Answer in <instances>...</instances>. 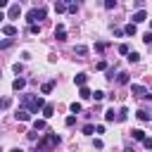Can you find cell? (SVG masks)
Listing matches in <instances>:
<instances>
[{"mask_svg": "<svg viewBox=\"0 0 152 152\" xmlns=\"http://www.w3.org/2000/svg\"><path fill=\"white\" fill-rule=\"evenodd\" d=\"M104 48H107V43H95V50H97V52H102Z\"/></svg>", "mask_w": 152, "mask_h": 152, "instance_id": "d590c367", "label": "cell"}, {"mask_svg": "<svg viewBox=\"0 0 152 152\" xmlns=\"http://www.w3.org/2000/svg\"><path fill=\"white\" fill-rule=\"evenodd\" d=\"M90 97H95V102H100V100H102V97H104V93H102V90H95V93H93V95H90Z\"/></svg>", "mask_w": 152, "mask_h": 152, "instance_id": "484cf974", "label": "cell"}, {"mask_svg": "<svg viewBox=\"0 0 152 152\" xmlns=\"http://www.w3.org/2000/svg\"><path fill=\"white\" fill-rule=\"evenodd\" d=\"M86 52H88V48H86V45H76V48H74V55H81V57H83Z\"/></svg>", "mask_w": 152, "mask_h": 152, "instance_id": "d6986e66", "label": "cell"}, {"mask_svg": "<svg viewBox=\"0 0 152 152\" xmlns=\"http://www.w3.org/2000/svg\"><path fill=\"white\" fill-rule=\"evenodd\" d=\"M66 2H71V0H66Z\"/></svg>", "mask_w": 152, "mask_h": 152, "instance_id": "7bdbcfd3", "label": "cell"}, {"mask_svg": "<svg viewBox=\"0 0 152 152\" xmlns=\"http://www.w3.org/2000/svg\"><path fill=\"white\" fill-rule=\"evenodd\" d=\"M128 62H133V64H135V62H140V55H138L135 50H133V52H128Z\"/></svg>", "mask_w": 152, "mask_h": 152, "instance_id": "7402d4cb", "label": "cell"}, {"mask_svg": "<svg viewBox=\"0 0 152 152\" xmlns=\"http://www.w3.org/2000/svg\"><path fill=\"white\" fill-rule=\"evenodd\" d=\"M14 116H17V121H24V124H26V121H31V112H26L24 107H21V109H17V114H14Z\"/></svg>", "mask_w": 152, "mask_h": 152, "instance_id": "5b68a950", "label": "cell"}, {"mask_svg": "<svg viewBox=\"0 0 152 152\" xmlns=\"http://www.w3.org/2000/svg\"><path fill=\"white\" fill-rule=\"evenodd\" d=\"M52 86H55V81H48V83H43V88H40V90H43V95H48V93L52 90Z\"/></svg>", "mask_w": 152, "mask_h": 152, "instance_id": "44dd1931", "label": "cell"}, {"mask_svg": "<svg viewBox=\"0 0 152 152\" xmlns=\"http://www.w3.org/2000/svg\"><path fill=\"white\" fill-rule=\"evenodd\" d=\"M131 135H133V140H142V138H145V131H142V128H133Z\"/></svg>", "mask_w": 152, "mask_h": 152, "instance_id": "4fadbf2b", "label": "cell"}, {"mask_svg": "<svg viewBox=\"0 0 152 152\" xmlns=\"http://www.w3.org/2000/svg\"><path fill=\"white\" fill-rule=\"evenodd\" d=\"M119 52H121V55H128L131 50H128V45H126V43H121V45H119Z\"/></svg>", "mask_w": 152, "mask_h": 152, "instance_id": "1f68e13d", "label": "cell"}, {"mask_svg": "<svg viewBox=\"0 0 152 152\" xmlns=\"http://www.w3.org/2000/svg\"><path fill=\"white\" fill-rule=\"evenodd\" d=\"M38 19H45V10H43V7H40V10H38V7H36V10H28L26 21H28V24H36Z\"/></svg>", "mask_w": 152, "mask_h": 152, "instance_id": "7a4b0ae2", "label": "cell"}, {"mask_svg": "<svg viewBox=\"0 0 152 152\" xmlns=\"http://www.w3.org/2000/svg\"><path fill=\"white\" fill-rule=\"evenodd\" d=\"M45 128H48V121L45 119H36L33 121V131H45Z\"/></svg>", "mask_w": 152, "mask_h": 152, "instance_id": "8fae6325", "label": "cell"}, {"mask_svg": "<svg viewBox=\"0 0 152 152\" xmlns=\"http://www.w3.org/2000/svg\"><path fill=\"white\" fill-rule=\"evenodd\" d=\"M64 10H66V5H64V2H59V0H57V2H55V12H64Z\"/></svg>", "mask_w": 152, "mask_h": 152, "instance_id": "d4e9b609", "label": "cell"}, {"mask_svg": "<svg viewBox=\"0 0 152 152\" xmlns=\"http://www.w3.org/2000/svg\"><path fill=\"white\" fill-rule=\"evenodd\" d=\"M142 43H145V45H152V31H147V33L142 36Z\"/></svg>", "mask_w": 152, "mask_h": 152, "instance_id": "cb8c5ba5", "label": "cell"}, {"mask_svg": "<svg viewBox=\"0 0 152 152\" xmlns=\"http://www.w3.org/2000/svg\"><path fill=\"white\" fill-rule=\"evenodd\" d=\"M147 19V12L145 10H138L135 14H133V24H140V21H145Z\"/></svg>", "mask_w": 152, "mask_h": 152, "instance_id": "ba28073f", "label": "cell"}, {"mask_svg": "<svg viewBox=\"0 0 152 152\" xmlns=\"http://www.w3.org/2000/svg\"><path fill=\"white\" fill-rule=\"evenodd\" d=\"M93 147H95V150H102V147H104V142H102L100 138H95V140H93Z\"/></svg>", "mask_w": 152, "mask_h": 152, "instance_id": "f546056e", "label": "cell"}, {"mask_svg": "<svg viewBox=\"0 0 152 152\" xmlns=\"http://www.w3.org/2000/svg\"><path fill=\"white\" fill-rule=\"evenodd\" d=\"M19 14H21V7H19V2H17V5H12V7L7 10V17H10V19H17Z\"/></svg>", "mask_w": 152, "mask_h": 152, "instance_id": "52a82bcc", "label": "cell"}, {"mask_svg": "<svg viewBox=\"0 0 152 152\" xmlns=\"http://www.w3.org/2000/svg\"><path fill=\"white\" fill-rule=\"evenodd\" d=\"M0 152H2V150H0Z\"/></svg>", "mask_w": 152, "mask_h": 152, "instance_id": "ee69618b", "label": "cell"}, {"mask_svg": "<svg viewBox=\"0 0 152 152\" xmlns=\"http://www.w3.org/2000/svg\"><path fill=\"white\" fill-rule=\"evenodd\" d=\"M2 33H5V36H17V26L5 24V26H2Z\"/></svg>", "mask_w": 152, "mask_h": 152, "instance_id": "7c38bea8", "label": "cell"}, {"mask_svg": "<svg viewBox=\"0 0 152 152\" xmlns=\"http://www.w3.org/2000/svg\"><path fill=\"white\" fill-rule=\"evenodd\" d=\"M135 116H138L140 121H150V119H152V114H150L147 109H138V112H135Z\"/></svg>", "mask_w": 152, "mask_h": 152, "instance_id": "30bf717a", "label": "cell"}, {"mask_svg": "<svg viewBox=\"0 0 152 152\" xmlns=\"http://www.w3.org/2000/svg\"><path fill=\"white\" fill-rule=\"evenodd\" d=\"M31 33H40V26L38 24H31Z\"/></svg>", "mask_w": 152, "mask_h": 152, "instance_id": "8d00e7d4", "label": "cell"}, {"mask_svg": "<svg viewBox=\"0 0 152 152\" xmlns=\"http://www.w3.org/2000/svg\"><path fill=\"white\" fill-rule=\"evenodd\" d=\"M86 81H88V74H83V71L74 76V83H76V86H86Z\"/></svg>", "mask_w": 152, "mask_h": 152, "instance_id": "9c48e42d", "label": "cell"}, {"mask_svg": "<svg viewBox=\"0 0 152 152\" xmlns=\"http://www.w3.org/2000/svg\"><path fill=\"white\" fill-rule=\"evenodd\" d=\"M69 109H71L74 114H78V112H81L83 107H81V102H71V104H69Z\"/></svg>", "mask_w": 152, "mask_h": 152, "instance_id": "603a6c76", "label": "cell"}, {"mask_svg": "<svg viewBox=\"0 0 152 152\" xmlns=\"http://www.w3.org/2000/svg\"><path fill=\"white\" fill-rule=\"evenodd\" d=\"M124 152H135V150H133V147H126V150H124Z\"/></svg>", "mask_w": 152, "mask_h": 152, "instance_id": "60d3db41", "label": "cell"}, {"mask_svg": "<svg viewBox=\"0 0 152 152\" xmlns=\"http://www.w3.org/2000/svg\"><path fill=\"white\" fill-rule=\"evenodd\" d=\"M95 69H100V71H102V69H107V62H104V59H100V62L95 64Z\"/></svg>", "mask_w": 152, "mask_h": 152, "instance_id": "e575fe53", "label": "cell"}, {"mask_svg": "<svg viewBox=\"0 0 152 152\" xmlns=\"http://www.w3.org/2000/svg\"><path fill=\"white\" fill-rule=\"evenodd\" d=\"M64 124H66V126H74V124H76V114H71V116H66V119H64Z\"/></svg>", "mask_w": 152, "mask_h": 152, "instance_id": "83f0119b", "label": "cell"}, {"mask_svg": "<svg viewBox=\"0 0 152 152\" xmlns=\"http://www.w3.org/2000/svg\"><path fill=\"white\" fill-rule=\"evenodd\" d=\"M52 114H55V107H52V104H45V107H43V116H45V119H50Z\"/></svg>", "mask_w": 152, "mask_h": 152, "instance_id": "9a60e30c", "label": "cell"}, {"mask_svg": "<svg viewBox=\"0 0 152 152\" xmlns=\"http://www.w3.org/2000/svg\"><path fill=\"white\" fill-rule=\"evenodd\" d=\"M104 7H107V10H114V7H116V0H104Z\"/></svg>", "mask_w": 152, "mask_h": 152, "instance_id": "d6a6232c", "label": "cell"}, {"mask_svg": "<svg viewBox=\"0 0 152 152\" xmlns=\"http://www.w3.org/2000/svg\"><path fill=\"white\" fill-rule=\"evenodd\" d=\"M12 152H24V150H19V147H14V150H12Z\"/></svg>", "mask_w": 152, "mask_h": 152, "instance_id": "b9f144b4", "label": "cell"}, {"mask_svg": "<svg viewBox=\"0 0 152 152\" xmlns=\"http://www.w3.org/2000/svg\"><path fill=\"white\" fill-rule=\"evenodd\" d=\"M10 107V100L7 97H0V109H7Z\"/></svg>", "mask_w": 152, "mask_h": 152, "instance_id": "836d02e7", "label": "cell"}, {"mask_svg": "<svg viewBox=\"0 0 152 152\" xmlns=\"http://www.w3.org/2000/svg\"><path fill=\"white\" fill-rule=\"evenodd\" d=\"M126 116H128V109H126V107H121V109H119V114H116V121H126Z\"/></svg>", "mask_w": 152, "mask_h": 152, "instance_id": "ac0fdd59", "label": "cell"}, {"mask_svg": "<svg viewBox=\"0 0 152 152\" xmlns=\"http://www.w3.org/2000/svg\"><path fill=\"white\" fill-rule=\"evenodd\" d=\"M12 69H14V74H21V69H24V66H21V64H19V62H17V64H14V66H12Z\"/></svg>", "mask_w": 152, "mask_h": 152, "instance_id": "74e56055", "label": "cell"}, {"mask_svg": "<svg viewBox=\"0 0 152 152\" xmlns=\"http://www.w3.org/2000/svg\"><path fill=\"white\" fill-rule=\"evenodd\" d=\"M131 95H135V97H147V100H152V93H147V90H145V86H140V83H133V86H131Z\"/></svg>", "mask_w": 152, "mask_h": 152, "instance_id": "3957f363", "label": "cell"}, {"mask_svg": "<svg viewBox=\"0 0 152 152\" xmlns=\"http://www.w3.org/2000/svg\"><path fill=\"white\" fill-rule=\"evenodd\" d=\"M104 119H107V121H114V119H116V116H114V109H107V112H104Z\"/></svg>", "mask_w": 152, "mask_h": 152, "instance_id": "4316f807", "label": "cell"}, {"mask_svg": "<svg viewBox=\"0 0 152 152\" xmlns=\"http://www.w3.org/2000/svg\"><path fill=\"white\" fill-rule=\"evenodd\" d=\"M55 38H57L59 43H64V40H66V28H64L62 24H57V28H55Z\"/></svg>", "mask_w": 152, "mask_h": 152, "instance_id": "277c9868", "label": "cell"}, {"mask_svg": "<svg viewBox=\"0 0 152 152\" xmlns=\"http://www.w3.org/2000/svg\"><path fill=\"white\" fill-rule=\"evenodd\" d=\"M93 131H95V126H93V124H86V126H83V133H86V135H90Z\"/></svg>", "mask_w": 152, "mask_h": 152, "instance_id": "f1b7e54d", "label": "cell"}, {"mask_svg": "<svg viewBox=\"0 0 152 152\" xmlns=\"http://www.w3.org/2000/svg\"><path fill=\"white\" fill-rule=\"evenodd\" d=\"M24 88H26V78H21V76H19V78H14V81H12V90H17V93H19V90H24Z\"/></svg>", "mask_w": 152, "mask_h": 152, "instance_id": "8992f818", "label": "cell"}, {"mask_svg": "<svg viewBox=\"0 0 152 152\" xmlns=\"http://www.w3.org/2000/svg\"><path fill=\"white\" fill-rule=\"evenodd\" d=\"M116 83L126 86V83H128V74H126V71H121V74H119V78H116Z\"/></svg>", "mask_w": 152, "mask_h": 152, "instance_id": "ffe728a7", "label": "cell"}, {"mask_svg": "<svg viewBox=\"0 0 152 152\" xmlns=\"http://www.w3.org/2000/svg\"><path fill=\"white\" fill-rule=\"evenodd\" d=\"M21 104H24V109H26V112L38 114V112L45 107V100H43V97H38V95H21Z\"/></svg>", "mask_w": 152, "mask_h": 152, "instance_id": "6da1fadb", "label": "cell"}, {"mask_svg": "<svg viewBox=\"0 0 152 152\" xmlns=\"http://www.w3.org/2000/svg\"><path fill=\"white\" fill-rule=\"evenodd\" d=\"M142 145H145V150H152V138L145 135V138H142Z\"/></svg>", "mask_w": 152, "mask_h": 152, "instance_id": "4dcf8cb0", "label": "cell"}, {"mask_svg": "<svg viewBox=\"0 0 152 152\" xmlns=\"http://www.w3.org/2000/svg\"><path fill=\"white\" fill-rule=\"evenodd\" d=\"M14 45V40L12 38H5V40H0V50H7V48H12Z\"/></svg>", "mask_w": 152, "mask_h": 152, "instance_id": "e0dca14e", "label": "cell"}, {"mask_svg": "<svg viewBox=\"0 0 152 152\" xmlns=\"http://www.w3.org/2000/svg\"><path fill=\"white\" fill-rule=\"evenodd\" d=\"M124 33H126V36H135V33H138V28H135V24H128V26L124 28Z\"/></svg>", "mask_w": 152, "mask_h": 152, "instance_id": "2e32d148", "label": "cell"}, {"mask_svg": "<svg viewBox=\"0 0 152 152\" xmlns=\"http://www.w3.org/2000/svg\"><path fill=\"white\" fill-rule=\"evenodd\" d=\"M78 95H81V100H90V95H93V93H90V90H88L86 86H81V90H78Z\"/></svg>", "mask_w": 152, "mask_h": 152, "instance_id": "5bb4252c", "label": "cell"}, {"mask_svg": "<svg viewBox=\"0 0 152 152\" xmlns=\"http://www.w3.org/2000/svg\"><path fill=\"white\" fill-rule=\"evenodd\" d=\"M2 19H5V12H0V24H2Z\"/></svg>", "mask_w": 152, "mask_h": 152, "instance_id": "ab89813d", "label": "cell"}, {"mask_svg": "<svg viewBox=\"0 0 152 152\" xmlns=\"http://www.w3.org/2000/svg\"><path fill=\"white\" fill-rule=\"evenodd\" d=\"M7 2H10V0H0V7H7Z\"/></svg>", "mask_w": 152, "mask_h": 152, "instance_id": "f35d334b", "label": "cell"}]
</instances>
